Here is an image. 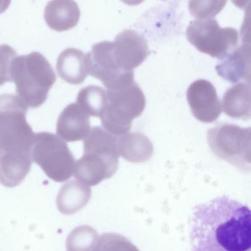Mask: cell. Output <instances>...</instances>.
<instances>
[{"instance_id":"obj_2","label":"cell","mask_w":251,"mask_h":251,"mask_svg":"<svg viewBox=\"0 0 251 251\" xmlns=\"http://www.w3.org/2000/svg\"><path fill=\"white\" fill-rule=\"evenodd\" d=\"M10 75L15 85L16 96L32 108L45 102L56 80L50 62L37 51L15 56L11 64Z\"/></svg>"},{"instance_id":"obj_10","label":"cell","mask_w":251,"mask_h":251,"mask_svg":"<svg viewBox=\"0 0 251 251\" xmlns=\"http://www.w3.org/2000/svg\"><path fill=\"white\" fill-rule=\"evenodd\" d=\"M251 132V127L219 123L208 130L207 139L211 147L217 151L241 152L250 148Z\"/></svg>"},{"instance_id":"obj_22","label":"cell","mask_w":251,"mask_h":251,"mask_svg":"<svg viewBox=\"0 0 251 251\" xmlns=\"http://www.w3.org/2000/svg\"><path fill=\"white\" fill-rule=\"evenodd\" d=\"M227 0H189V11L197 19L213 18L224 8Z\"/></svg>"},{"instance_id":"obj_16","label":"cell","mask_w":251,"mask_h":251,"mask_svg":"<svg viewBox=\"0 0 251 251\" xmlns=\"http://www.w3.org/2000/svg\"><path fill=\"white\" fill-rule=\"evenodd\" d=\"M91 197L90 187L79 181L71 180L61 187L56 198L58 210L65 215H71L84 207Z\"/></svg>"},{"instance_id":"obj_27","label":"cell","mask_w":251,"mask_h":251,"mask_svg":"<svg viewBox=\"0 0 251 251\" xmlns=\"http://www.w3.org/2000/svg\"><path fill=\"white\" fill-rule=\"evenodd\" d=\"M121 0L127 5L134 6V5H138V4L141 3L144 0Z\"/></svg>"},{"instance_id":"obj_20","label":"cell","mask_w":251,"mask_h":251,"mask_svg":"<svg viewBox=\"0 0 251 251\" xmlns=\"http://www.w3.org/2000/svg\"><path fill=\"white\" fill-rule=\"evenodd\" d=\"M107 102V92L98 85H90L81 89L76 98V103L89 116L99 117Z\"/></svg>"},{"instance_id":"obj_1","label":"cell","mask_w":251,"mask_h":251,"mask_svg":"<svg viewBox=\"0 0 251 251\" xmlns=\"http://www.w3.org/2000/svg\"><path fill=\"white\" fill-rule=\"evenodd\" d=\"M190 226L193 251H247L251 249V210L226 196L196 205Z\"/></svg>"},{"instance_id":"obj_17","label":"cell","mask_w":251,"mask_h":251,"mask_svg":"<svg viewBox=\"0 0 251 251\" xmlns=\"http://www.w3.org/2000/svg\"><path fill=\"white\" fill-rule=\"evenodd\" d=\"M222 105L224 113L232 118L250 119V83L239 82L227 90L223 96Z\"/></svg>"},{"instance_id":"obj_7","label":"cell","mask_w":251,"mask_h":251,"mask_svg":"<svg viewBox=\"0 0 251 251\" xmlns=\"http://www.w3.org/2000/svg\"><path fill=\"white\" fill-rule=\"evenodd\" d=\"M85 65L88 74L100 80L106 89L134 80L133 71H125L117 64L112 42L94 44L91 51L86 53Z\"/></svg>"},{"instance_id":"obj_13","label":"cell","mask_w":251,"mask_h":251,"mask_svg":"<svg viewBox=\"0 0 251 251\" xmlns=\"http://www.w3.org/2000/svg\"><path fill=\"white\" fill-rule=\"evenodd\" d=\"M216 67L217 74L232 83L241 79L250 83L251 45L245 43L221 59Z\"/></svg>"},{"instance_id":"obj_9","label":"cell","mask_w":251,"mask_h":251,"mask_svg":"<svg viewBox=\"0 0 251 251\" xmlns=\"http://www.w3.org/2000/svg\"><path fill=\"white\" fill-rule=\"evenodd\" d=\"M187 99L193 115L202 122H213L221 114L216 90L207 80L199 79L191 83L187 91Z\"/></svg>"},{"instance_id":"obj_12","label":"cell","mask_w":251,"mask_h":251,"mask_svg":"<svg viewBox=\"0 0 251 251\" xmlns=\"http://www.w3.org/2000/svg\"><path fill=\"white\" fill-rule=\"evenodd\" d=\"M91 128L89 116L74 102L68 104L59 115L56 132L62 139L71 142L85 139Z\"/></svg>"},{"instance_id":"obj_3","label":"cell","mask_w":251,"mask_h":251,"mask_svg":"<svg viewBox=\"0 0 251 251\" xmlns=\"http://www.w3.org/2000/svg\"><path fill=\"white\" fill-rule=\"evenodd\" d=\"M107 102L100 117L103 127L120 136L129 132L132 121L139 117L146 105L145 95L134 80L106 89Z\"/></svg>"},{"instance_id":"obj_4","label":"cell","mask_w":251,"mask_h":251,"mask_svg":"<svg viewBox=\"0 0 251 251\" xmlns=\"http://www.w3.org/2000/svg\"><path fill=\"white\" fill-rule=\"evenodd\" d=\"M28 106L16 95H0V149L23 150L35 133L27 123Z\"/></svg>"},{"instance_id":"obj_23","label":"cell","mask_w":251,"mask_h":251,"mask_svg":"<svg viewBox=\"0 0 251 251\" xmlns=\"http://www.w3.org/2000/svg\"><path fill=\"white\" fill-rule=\"evenodd\" d=\"M135 247L125 237L116 233H104L99 238L95 251L135 250Z\"/></svg>"},{"instance_id":"obj_8","label":"cell","mask_w":251,"mask_h":251,"mask_svg":"<svg viewBox=\"0 0 251 251\" xmlns=\"http://www.w3.org/2000/svg\"><path fill=\"white\" fill-rule=\"evenodd\" d=\"M112 42L114 58L125 71H133L144 61L149 54L147 40L134 30L125 29Z\"/></svg>"},{"instance_id":"obj_25","label":"cell","mask_w":251,"mask_h":251,"mask_svg":"<svg viewBox=\"0 0 251 251\" xmlns=\"http://www.w3.org/2000/svg\"><path fill=\"white\" fill-rule=\"evenodd\" d=\"M238 8L245 9L250 5L251 0H231Z\"/></svg>"},{"instance_id":"obj_21","label":"cell","mask_w":251,"mask_h":251,"mask_svg":"<svg viewBox=\"0 0 251 251\" xmlns=\"http://www.w3.org/2000/svg\"><path fill=\"white\" fill-rule=\"evenodd\" d=\"M99 235L96 230L89 225L75 228L68 235L66 240L67 251L95 250Z\"/></svg>"},{"instance_id":"obj_11","label":"cell","mask_w":251,"mask_h":251,"mask_svg":"<svg viewBox=\"0 0 251 251\" xmlns=\"http://www.w3.org/2000/svg\"><path fill=\"white\" fill-rule=\"evenodd\" d=\"M118 165L119 162L84 153L75 163L73 173L79 181L89 186H94L111 177L117 171Z\"/></svg>"},{"instance_id":"obj_24","label":"cell","mask_w":251,"mask_h":251,"mask_svg":"<svg viewBox=\"0 0 251 251\" xmlns=\"http://www.w3.org/2000/svg\"><path fill=\"white\" fill-rule=\"evenodd\" d=\"M16 56V50L11 46L6 44L0 45V86L7 82H12L10 66Z\"/></svg>"},{"instance_id":"obj_18","label":"cell","mask_w":251,"mask_h":251,"mask_svg":"<svg viewBox=\"0 0 251 251\" xmlns=\"http://www.w3.org/2000/svg\"><path fill=\"white\" fill-rule=\"evenodd\" d=\"M118 139L117 136L104 128L93 126L84 139V153H93L109 160L119 161Z\"/></svg>"},{"instance_id":"obj_6","label":"cell","mask_w":251,"mask_h":251,"mask_svg":"<svg viewBox=\"0 0 251 251\" xmlns=\"http://www.w3.org/2000/svg\"><path fill=\"white\" fill-rule=\"evenodd\" d=\"M34 151L48 176L56 182H64L72 176L75 157L67 144L58 136L49 132L35 133Z\"/></svg>"},{"instance_id":"obj_19","label":"cell","mask_w":251,"mask_h":251,"mask_svg":"<svg viewBox=\"0 0 251 251\" xmlns=\"http://www.w3.org/2000/svg\"><path fill=\"white\" fill-rule=\"evenodd\" d=\"M119 155L126 160L139 162L149 157L152 150L149 139L139 132H127L118 139Z\"/></svg>"},{"instance_id":"obj_5","label":"cell","mask_w":251,"mask_h":251,"mask_svg":"<svg viewBox=\"0 0 251 251\" xmlns=\"http://www.w3.org/2000/svg\"><path fill=\"white\" fill-rule=\"evenodd\" d=\"M189 42L200 51L222 59L237 48L238 34L231 27L221 28L213 18L197 19L186 29Z\"/></svg>"},{"instance_id":"obj_15","label":"cell","mask_w":251,"mask_h":251,"mask_svg":"<svg viewBox=\"0 0 251 251\" xmlns=\"http://www.w3.org/2000/svg\"><path fill=\"white\" fill-rule=\"evenodd\" d=\"M86 53L75 48L64 50L58 56L56 69L59 76L68 83H82L88 75Z\"/></svg>"},{"instance_id":"obj_14","label":"cell","mask_w":251,"mask_h":251,"mask_svg":"<svg viewBox=\"0 0 251 251\" xmlns=\"http://www.w3.org/2000/svg\"><path fill=\"white\" fill-rule=\"evenodd\" d=\"M44 16L50 28L61 32L76 25L80 11L77 3L74 0H51L45 8Z\"/></svg>"},{"instance_id":"obj_26","label":"cell","mask_w":251,"mask_h":251,"mask_svg":"<svg viewBox=\"0 0 251 251\" xmlns=\"http://www.w3.org/2000/svg\"><path fill=\"white\" fill-rule=\"evenodd\" d=\"M11 0H0V14L5 11L9 6Z\"/></svg>"}]
</instances>
